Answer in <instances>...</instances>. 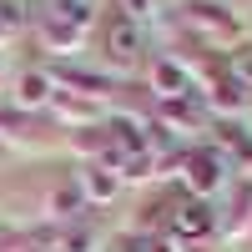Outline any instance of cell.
<instances>
[{
    "label": "cell",
    "instance_id": "6da1fadb",
    "mask_svg": "<svg viewBox=\"0 0 252 252\" xmlns=\"http://www.w3.org/2000/svg\"><path fill=\"white\" fill-rule=\"evenodd\" d=\"M187 182H192L197 192H212V187L222 182V157H217V152H202V157H192V166H187Z\"/></svg>",
    "mask_w": 252,
    "mask_h": 252
},
{
    "label": "cell",
    "instance_id": "7a4b0ae2",
    "mask_svg": "<svg viewBox=\"0 0 252 252\" xmlns=\"http://www.w3.org/2000/svg\"><path fill=\"white\" fill-rule=\"evenodd\" d=\"M106 46H111V56L131 61V56L141 51V31H136V20H111V31H106Z\"/></svg>",
    "mask_w": 252,
    "mask_h": 252
},
{
    "label": "cell",
    "instance_id": "3957f363",
    "mask_svg": "<svg viewBox=\"0 0 252 252\" xmlns=\"http://www.w3.org/2000/svg\"><path fill=\"white\" fill-rule=\"evenodd\" d=\"M207 227H212V212H207V202H182V207H177V232L202 237Z\"/></svg>",
    "mask_w": 252,
    "mask_h": 252
},
{
    "label": "cell",
    "instance_id": "277c9868",
    "mask_svg": "<svg viewBox=\"0 0 252 252\" xmlns=\"http://www.w3.org/2000/svg\"><path fill=\"white\" fill-rule=\"evenodd\" d=\"M157 86H161L166 96H182V91H187V76L172 66V61H161V66H157Z\"/></svg>",
    "mask_w": 252,
    "mask_h": 252
},
{
    "label": "cell",
    "instance_id": "5b68a950",
    "mask_svg": "<svg viewBox=\"0 0 252 252\" xmlns=\"http://www.w3.org/2000/svg\"><path fill=\"white\" fill-rule=\"evenodd\" d=\"M20 101H26V106H40V101H46V76H26L20 81Z\"/></svg>",
    "mask_w": 252,
    "mask_h": 252
},
{
    "label": "cell",
    "instance_id": "8992f818",
    "mask_svg": "<svg viewBox=\"0 0 252 252\" xmlns=\"http://www.w3.org/2000/svg\"><path fill=\"white\" fill-rule=\"evenodd\" d=\"M20 26V5H15V0H0V35H10Z\"/></svg>",
    "mask_w": 252,
    "mask_h": 252
},
{
    "label": "cell",
    "instance_id": "52a82bcc",
    "mask_svg": "<svg viewBox=\"0 0 252 252\" xmlns=\"http://www.w3.org/2000/svg\"><path fill=\"white\" fill-rule=\"evenodd\" d=\"M91 192H96V197H111L116 182H111V177H91Z\"/></svg>",
    "mask_w": 252,
    "mask_h": 252
},
{
    "label": "cell",
    "instance_id": "ba28073f",
    "mask_svg": "<svg viewBox=\"0 0 252 252\" xmlns=\"http://www.w3.org/2000/svg\"><path fill=\"white\" fill-rule=\"evenodd\" d=\"M131 5H136V10H141V0H131Z\"/></svg>",
    "mask_w": 252,
    "mask_h": 252
}]
</instances>
